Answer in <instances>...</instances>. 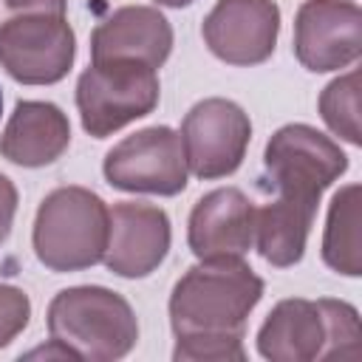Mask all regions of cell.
<instances>
[{
    "label": "cell",
    "instance_id": "obj_1",
    "mask_svg": "<svg viewBox=\"0 0 362 362\" xmlns=\"http://www.w3.org/2000/svg\"><path fill=\"white\" fill-rule=\"evenodd\" d=\"M263 297V280L240 257H212L187 269L170 294L175 337L238 334Z\"/></svg>",
    "mask_w": 362,
    "mask_h": 362
},
{
    "label": "cell",
    "instance_id": "obj_2",
    "mask_svg": "<svg viewBox=\"0 0 362 362\" xmlns=\"http://www.w3.org/2000/svg\"><path fill=\"white\" fill-rule=\"evenodd\" d=\"M48 331L76 359L90 362L122 359L139 339L130 303L105 286L62 288L48 305Z\"/></svg>",
    "mask_w": 362,
    "mask_h": 362
},
{
    "label": "cell",
    "instance_id": "obj_3",
    "mask_svg": "<svg viewBox=\"0 0 362 362\" xmlns=\"http://www.w3.org/2000/svg\"><path fill=\"white\" fill-rule=\"evenodd\" d=\"M34 255L51 272H79L102 260L107 243V206L85 187L48 192L34 218Z\"/></svg>",
    "mask_w": 362,
    "mask_h": 362
},
{
    "label": "cell",
    "instance_id": "obj_4",
    "mask_svg": "<svg viewBox=\"0 0 362 362\" xmlns=\"http://www.w3.org/2000/svg\"><path fill=\"white\" fill-rule=\"evenodd\" d=\"M158 76L150 65L130 59L90 62L76 82L82 127L93 139H105L147 116L158 105Z\"/></svg>",
    "mask_w": 362,
    "mask_h": 362
},
{
    "label": "cell",
    "instance_id": "obj_5",
    "mask_svg": "<svg viewBox=\"0 0 362 362\" xmlns=\"http://www.w3.org/2000/svg\"><path fill=\"white\" fill-rule=\"evenodd\" d=\"M263 164L277 195L320 204V195L348 170V156L317 127L286 124L269 139Z\"/></svg>",
    "mask_w": 362,
    "mask_h": 362
},
{
    "label": "cell",
    "instance_id": "obj_6",
    "mask_svg": "<svg viewBox=\"0 0 362 362\" xmlns=\"http://www.w3.org/2000/svg\"><path fill=\"white\" fill-rule=\"evenodd\" d=\"M76 57L65 14H20L0 20V65L23 85L59 82Z\"/></svg>",
    "mask_w": 362,
    "mask_h": 362
},
{
    "label": "cell",
    "instance_id": "obj_7",
    "mask_svg": "<svg viewBox=\"0 0 362 362\" xmlns=\"http://www.w3.org/2000/svg\"><path fill=\"white\" fill-rule=\"evenodd\" d=\"M187 170L181 133L164 124L122 139L107 150L102 164L110 187L150 195H178L187 187Z\"/></svg>",
    "mask_w": 362,
    "mask_h": 362
},
{
    "label": "cell",
    "instance_id": "obj_8",
    "mask_svg": "<svg viewBox=\"0 0 362 362\" xmlns=\"http://www.w3.org/2000/svg\"><path fill=\"white\" fill-rule=\"evenodd\" d=\"M252 122L232 99H204L189 107L181 124V144L192 175L212 181L232 175L249 147Z\"/></svg>",
    "mask_w": 362,
    "mask_h": 362
},
{
    "label": "cell",
    "instance_id": "obj_9",
    "mask_svg": "<svg viewBox=\"0 0 362 362\" xmlns=\"http://www.w3.org/2000/svg\"><path fill=\"white\" fill-rule=\"evenodd\" d=\"M294 54L314 74L339 71L362 54V11L354 0H305L294 17Z\"/></svg>",
    "mask_w": 362,
    "mask_h": 362
},
{
    "label": "cell",
    "instance_id": "obj_10",
    "mask_svg": "<svg viewBox=\"0 0 362 362\" xmlns=\"http://www.w3.org/2000/svg\"><path fill=\"white\" fill-rule=\"evenodd\" d=\"M209 51L229 65H257L274 54L280 8L274 0H218L201 25Z\"/></svg>",
    "mask_w": 362,
    "mask_h": 362
},
{
    "label": "cell",
    "instance_id": "obj_11",
    "mask_svg": "<svg viewBox=\"0 0 362 362\" xmlns=\"http://www.w3.org/2000/svg\"><path fill=\"white\" fill-rule=\"evenodd\" d=\"M170 252V218L164 209L122 201L107 209L105 266L119 277H147Z\"/></svg>",
    "mask_w": 362,
    "mask_h": 362
},
{
    "label": "cell",
    "instance_id": "obj_12",
    "mask_svg": "<svg viewBox=\"0 0 362 362\" xmlns=\"http://www.w3.org/2000/svg\"><path fill=\"white\" fill-rule=\"evenodd\" d=\"M255 204L238 187L206 192L189 212L187 240L198 260L243 257L255 246Z\"/></svg>",
    "mask_w": 362,
    "mask_h": 362
},
{
    "label": "cell",
    "instance_id": "obj_13",
    "mask_svg": "<svg viewBox=\"0 0 362 362\" xmlns=\"http://www.w3.org/2000/svg\"><path fill=\"white\" fill-rule=\"evenodd\" d=\"M173 48V28L153 6H122L107 14L90 34L93 62L130 59L161 68Z\"/></svg>",
    "mask_w": 362,
    "mask_h": 362
},
{
    "label": "cell",
    "instance_id": "obj_14",
    "mask_svg": "<svg viewBox=\"0 0 362 362\" xmlns=\"http://www.w3.org/2000/svg\"><path fill=\"white\" fill-rule=\"evenodd\" d=\"M71 144L68 116L51 102H17L0 133V156L20 167H45Z\"/></svg>",
    "mask_w": 362,
    "mask_h": 362
},
{
    "label": "cell",
    "instance_id": "obj_15",
    "mask_svg": "<svg viewBox=\"0 0 362 362\" xmlns=\"http://www.w3.org/2000/svg\"><path fill=\"white\" fill-rule=\"evenodd\" d=\"M325 345H328V331L320 303L303 297L280 300L257 331V351L272 362L322 359Z\"/></svg>",
    "mask_w": 362,
    "mask_h": 362
},
{
    "label": "cell",
    "instance_id": "obj_16",
    "mask_svg": "<svg viewBox=\"0 0 362 362\" xmlns=\"http://www.w3.org/2000/svg\"><path fill=\"white\" fill-rule=\"evenodd\" d=\"M314 215V201L291 195H274L260 209H255V246L260 257L280 269L294 266L305 252Z\"/></svg>",
    "mask_w": 362,
    "mask_h": 362
},
{
    "label": "cell",
    "instance_id": "obj_17",
    "mask_svg": "<svg viewBox=\"0 0 362 362\" xmlns=\"http://www.w3.org/2000/svg\"><path fill=\"white\" fill-rule=\"evenodd\" d=\"M362 240H359V184L342 187L328 209L322 235V260L345 277L362 274Z\"/></svg>",
    "mask_w": 362,
    "mask_h": 362
},
{
    "label": "cell",
    "instance_id": "obj_18",
    "mask_svg": "<svg viewBox=\"0 0 362 362\" xmlns=\"http://www.w3.org/2000/svg\"><path fill=\"white\" fill-rule=\"evenodd\" d=\"M320 116L322 122L348 144H362L359 130V71H348L328 82L320 93Z\"/></svg>",
    "mask_w": 362,
    "mask_h": 362
},
{
    "label": "cell",
    "instance_id": "obj_19",
    "mask_svg": "<svg viewBox=\"0 0 362 362\" xmlns=\"http://www.w3.org/2000/svg\"><path fill=\"white\" fill-rule=\"evenodd\" d=\"M320 311L325 317V331H328V345L322 359H359L362 356V328H359V314L354 305L342 300H317Z\"/></svg>",
    "mask_w": 362,
    "mask_h": 362
},
{
    "label": "cell",
    "instance_id": "obj_20",
    "mask_svg": "<svg viewBox=\"0 0 362 362\" xmlns=\"http://www.w3.org/2000/svg\"><path fill=\"white\" fill-rule=\"evenodd\" d=\"M175 362H243V337L238 334H204V337H175Z\"/></svg>",
    "mask_w": 362,
    "mask_h": 362
},
{
    "label": "cell",
    "instance_id": "obj_21",
    "mask_svg": "<svg viewBox=\"0 0 362 362\" xmlns=\"http://www.w3.org/2000/svg\"><path fill=\"white\" fill-rule=\"evenodd\" d=\"M31 317V300L23 288L0 283V348H6L23 328L28 325Z\"/></svg>",
    "mask_w": 362,
    "mask_h": 362
},
{
    "label": "cell",
    "instance_id": "obj_22",
    "mask_svg": "<svg viewBox=\"0 0 362 362\" xmlns=\"http://www.w3.org/2000/svg\"><path fill=\"white\" fill-rule=\"evenodd\" d=\"M68 0H0V20L20 14H65Z\"/></svg>",
    "mask_w": 362,
    "mask_h": 362
},
{
    "label": "cell",
    "instance_id": "obj_23",
    "mask_svg": "<svg viewBox=\"0 0 362 362\" xmlns=\"http://www.w3.org/2000/svg\"><path fill=\"white\" fill-rule=\"evenodd\" d=\"M14 212H17V189L14 184L0 173V243L8 238L11 223H14Z\"/></svg>",
    "mask_w": 362,
    "mask_h": 362
},
{
    "label": "cell",
    "instance_id": "obj_24",
    "mask_svg": "<svg viewBox=\"0 0 362 362\" xmlns=\"http://www.w3.org/2000/svg\"><path fill=\"white\" fill-rule=\"evenodd\" d=\"M156 3H161V6H173V8H181V6H189L192 0H156Z\"/></svg>",
    "mask_w": 362,
    "mask_h": 362
},
{
    "label": "cell",
    "instance_id": "obj_25",
    "mask_svg": "<svg viewBox=\"0 0 362 362\" xmlns=\"http://www.w3.org/2000/svg\"><path fill=\"white\" fill-rule=\"evenodd\" d=\"M0 113H3V93H0Z\"/></svg>",
    "mask_w": 362,
    "mask_h": 362
}]
</instances>
